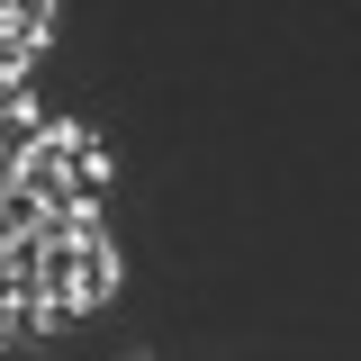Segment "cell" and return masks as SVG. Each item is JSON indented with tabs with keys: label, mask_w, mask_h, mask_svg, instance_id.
I'll use <instances>...</instances> for the list:
<instances>
[{
	"label": "cell",
	"mask_w": 361,
	"mask_h": 361,
	"mask_svg": "<svg viewBox=\"0 0 361 361\" xmlns=\"http://www.w3.org/2000/svg\"><path fill=\"white\" fill-rule=\"evenodd\" d=\"M9 37H27L45 54V37H54V0H9Z\"/></svg>",
	"instance_id": "7a4b0ae2"
},
{
	"label": "cell",
	"mask_w": 361,
	"mask_h": 361,
	"mask_svg": "<svg viewBox=\"0 0 361 361\" xmlns=\"http://www.w3.org/2000/svg\"><path fill=\"white\" fill-rule=\"evenodd\" d=\"M118 280H127V271H118V244H109V235H90V244H82V316L109 307V298H118Z\"/></svg>",
	"instance_id": "6da1fadb"
}]
</instances>
